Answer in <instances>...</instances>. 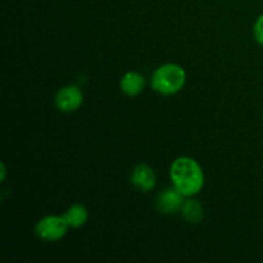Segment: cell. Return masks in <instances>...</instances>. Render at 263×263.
<instances>
[{
  "label": "cell",
  "instance_id": "8",
  "mask_svg": "<svg viewBox=\"0 0 263 263\" xmlns=\"http://www.w3.org/2000/svg\"><path fill=\"white\" fill-rule=\"evenodd\" d=\"M62 215H63L64 220H66L69 229L82 228V226L86 225L87 220H89V211H87V208L85 205L80 204V203L72 204Z\"/></svg>",
  "mask_w": 263,
  "mask_h": 263
},
{
  "label": "cell",
  "instance_id": "12",
  "mask_svg": "<svg viewBox=\"0 0 263 263\" xmlns=\"http://www.w3.org/2000/svg\"><path fill=\"white\" fill-rule=\"evenodd\" d=\"M262 122H263V113H262Z\"/></svg>",
  "mask_w": 263,
  "mask_h": 263
},
{
  "label": "cell",
  "instance_id": "1",
  "mask_svg": "<svg viewBox=\"0 0 263 263\" xmlns=\"http://www.w3.org/2000/svg\"><path fill=\"white\" fill-rule=\"evenodd\" d=\"M170 180L184 197L192 198L199 194L205 184V175L197 159L182 156L170 166Z\"/></svg>",
  "mask_w": 263,
  "mask_h": 263
},
{
  "label": "cell",
  "instance_id": "5",
  "mask_svg": "<svg viewBox=\"0 0 263 263\" xmlns=\"http://www.w3.org/2000/svg\"><path fill=\"white\" fill-rule=\"evenodd\" d=\"M186 197L181 194L176 187H168L166 190H162L156 198V207L163 215H174L180 212L182 208Z\"/></svg>",
  "mask_w": 263,
  "mask_h": 263
},
{
  "label": "cell",
  "instance_id": "6",
  "mask_svg": "<svg viewBox=\"0 0 263 263\" xmlns=\"http://www.w3.org/2000/svg\"><path fill=\"white\" fill-rule=\"evenodd\" d=\"M131 184L140 192L148 193L156 187L157 175L151 166L145 163H139L131 171Z\"/></svg>",
  "mask_w": 263,
  "mask_h": 263
},
{
  "label": "cell",
  "instance_id": "7",
  "mask_svg": "<svg viewBox=\"0 0 263 263\" xmlns=\"http://www.w3.org/2000/svg\"><path fill=\"white\" fill-rule=\"evenodd\" d=\"M145 77L135 71L126 72L120 80V89L127 97H138L145 89Z\"/></svg>",
  "mask_w": 263,
  "mask_h": 263
},
{
  "label": "cell",
  "instance_id": "3",
  "mask_svg": "<svg viewBox=\"0 0 263 263\" xmlns=\"http://www.w3.org/2000/svg\"><path fill=\"white\" fill-rule=\"evenodd\" d=\"M68 229L63 215H46L36 222L35 235L46 243H54L62 240Z\"/></svg>",
  "mask_w": 263,
  "mask_h": 263
},
{
  "label": "cell",
  "instance_id": "4",
  "mask_svg": "<svg viewBox=\"0 0 263 263\" xmlns=\"http://www.w3.org/2000/svg\"><path fill=\"white\" fill-rule=\"evenodd\" d=\"M82 104H84V92L74 85L61 87L54 97V105L62 113L76 112Z\"/></svg>",
  "mask_w": 263,
  "mask_h": 263
},
{
  "label": "cell",
  "instance_id": "10",
  "mask_svg": "<svg viewBox=\"0 0 263 263\" xmlns=\"http://www.w3.org/2000/svg\"><path fill=\"white\" fill-rule=\"evenodd\" d=\"M253 36L257 43L263 46V14L259 15L253 25Z\"/></svg>",
  "mask_w": 263,
  "mask_h": 263
},
{
  "label": "cell",
  "instance_id": "11",
  "mask_svg": "<svg viewBox=\"0 0 263 263\" xmlns=\"http://www.w3.org/2000/svg\"><path fill=\"white\" fill-rule=\"evenodd\" d=\"M0 170H2V182H4L5 175H7V168H5L4 162H2V164H0Z\"/></svg>",
  "mask_w": 263,
  "mask_h": 263
},
{
  "label": "cell",
  "instance_id": "2",
  "mask_svg": "<svg viewBox=\"0 0 263 263\" xmlns=\"http://www.w3.org/2000/svg\"><path fill=\"white\" fill-rule=\"evenodd\" d=\"M186 80L187 74L184 67L177 63H164L153 72L151 86L157 94L171 97L184 89Z\"/></svg>",
  "mask_w": 263,
  "mask_h": 263
},
{
  "label": "cell",
  "instance_id": "9",
  "mask_svg": "<svg viewBox=\"0 0 263 263\" xmlns=\"http://www.w3.org/2000/svg\"><path fill=\"white\" fill-rule=\"evenodd\" d=\"M180 213H181L182 218L192 225H198L204 218V208L200 204V202L194 199V197L185 199Z\"/></svg>",
  "mask_w": 263,
  "mask_h": 263
}]
</instances>
